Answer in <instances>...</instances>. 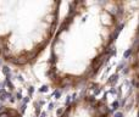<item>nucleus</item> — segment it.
I'll return each instance as SVG.
<instances>
[{"label":"nucleus","instance_id":"3","mask_svg":"<svg viewBox=\"0 0 139 117\" xmlns=\"http://www.w3.org/2000/svg\"><path fill=\"white\" fill-rule=\"evenodd\" d=\"M57 117H115V115L104 98L84 93L70 101Z\"/></svg>","mask_w":139,"mask_h":117},{"label":"nucleus","instance_id":"1","mask_svg":"<svg viewBox=\"0 0 139 117\" xmlns=\"http://www.w3.org/2000/svg\"><path fill=\"white\" fill-rule=\"evenodd\" d=\"M132 15V4L118 0H75L60 21L46 62L45 77L54 90L89 85L114 52Z\"/></svg>","mask_w":139,"mask_h":117},{"label":"nucleus","instance_id":"4","mask_svg":"<svg viewBox=\"0 0 139 117\" xmlns=\"http://www.w3.org/2000/svg\"><path fill=\"white\" fill-rule=\"evenodd\" d=\"M126 74L129 79L132 90H133L135 115L137 117H139V24L135 31L132 45L127 54Z\"/></svg>","mask_w":139,"mask_h":117},{"label":"nucleus","instance_id":"5","mask_svg":"<svg viewBox=\"0 0 139 117\" xmlns=\"http://www.w3.org/2000/svg\"><path fill=\"white\" fill-rule=\"evenodd\" d=\"M0 117H22V115L15 107L3 106L1 109H0Z\"/></svg>","mask_w":139,"mask_h":117},{"label":"nucleus","instance_id":"2","mask_svg":"<svg viewBox=\"0 0 139 117\" xmlns=\"http://www.w3.org/2000/svg\"><path fill=\"white\" fill-rule=\"evenodd\" d=\"M60 7L56 0H0V61L33 66L54 39Z\"/></svg>","mask_w":139,"mask_h":117}]
</instances>
